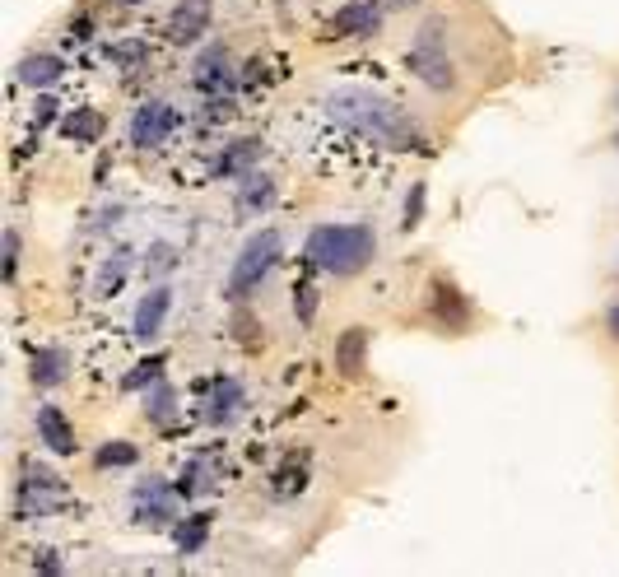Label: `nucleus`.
I'll use <instances>...</instances> for the list:
<instances>
[{"mask_svg": "<svg viewBox=\"0 0 619 577\" xmlns=\"http://www.w3.org/2000/svg\"><path fill=\"white\" fill-rule=\"evenodd\" d=\"M326 117L340 121V126H350V131L368 135L377 145L387 149H410L419 145V126L410 121V112H401L396 103L387 98L368 94V89H336V94L326 98Z\"/></svg>", "mask_w": 619, "mask_h": 577, "instance_id": "nucleus-1", "label": "nucleus"}, {"mask_svg": "<svg viewBox=\"0 0 619 577\" xmlns=\"http://www.w3.org/2000/svg\"><path fill=\"white\" fill-rule=\"evenodd\" d=\"M373 233L359 229V224H326L308 238V256L322 270H336V275H350L373 256Z\"/></svg>", "mask_w": 619, "mask_h": 577, "instance_id": "nucleus-2", "label": "nucleus"}, {"mask_svg": "<svg viewBox=\"0 0 619 577\" xmlns=\"http://www.w3.org/2000/svg\"><path fill=\"white\" fill-rule=\"evenodd\" d=\"M275 256H280V233H256L252 242L243 247V256H238V266H233V280H229V294L243 298L252 284H261V275H266L270 266H275Z\"/></svg>", "mask_w": 619, "mask_h": 577, "instance_id": "nucleus-3", "label": "nucleus"}, {"mask_svg": "<svg viewBox=\"0 0 619 577\" xmlns=\"http://www.w3.org/2000/svg\"><path fill=\"white\" fill-rule=\"evenodd\" d=\"M173 126H177V112L168 108V103H145V108L135 112V121H131V140L135 145H163L168 135H173Z\"/></svg>", "mask_w": 619, "mask_h": 577, "instance_id": "nucleus-4", "label": "nucleus"}, {"mask_svg": "<svg viewBox=\"0 0 619 577\" xmlns=\"http://www.w3.org/2000/svg\"><path fill=\"white\" fill-rule=\"evenodd\" d=\"M210 24V0H182L173 14H168V38L173 42H196Z\"/></svg>", "mask_w": 619, "mask_h": 577, "instance_id": "nucleus-5", "label": "nucleus"}, {"mask_svg": "<svg viewBox=\"0 0 619 577\" xmlns=\"http://www.w3.org/2000/svg\"><path fill=\"white\" fill-rule=\"evenodd\" d=\"M38 429H42V443L52 447V452H75V429H70L66 419H61V410H38Z\"/></svg>", "mask_w": 619, "mask_h": 577, "instance_id": "nucleus-6", "label": "nucleus"}, {"mask_svg": "<svg viewBox=\"0 0 619 577\" xmlns=\"http://www.w3.org/2000/svg\"><path fill=\"white\" fill-rule=\"evenodd\" d=\"M168 303H173V294H168V289H154V294H149L145 303L135 308V331H140L145 340L163 326V312H168Z\"/></svg>", "mask_w": 619, "mask_h": 577, "instance_id": "nucleus-7", "label": "nucleus"}, {"mask_svg": "<svg viewBox=\"0 0 619 577\" xmlns=\"http://www.w3.org/2000/svg\"><path fill=\"white\" fill-rule=\"evenodd\" d=\"M336 38H354V33H373L377 28V10L373 5H350V10L336 14Z\"/></svg>", "mask_w": 619, "mask_h": 577, "instance_id": "nucleus-8", "label": "nucleus"}, {"mask_svg": "<svg viewBox=\"0 0 619 577\" xmlns=\"http://www.w3.org/2000/svg\"><path fill=\"white\" fill-rule=\"evenodd\" d=\"M52 80H61V61L56 56H28L24 84H52Z\"/></svg>", "mask_w": 619, "mask_h": 577, "instance_id": "nucleus-9", "label": "nucleus"}, {"mask_svg": "<svg viewBox=\"0 0 619 577\" xmlns=\"http://www.w3.org/2000/svg\"><path fill=\"white\" fill-rule=\"evenodd\" d=\"M61 363H66L61 354H38V359H33V377H38L42 387H56V382L66 377L61 373Z\"/></svg>", "mask_w": 619, "mask_h": 577, "instance_id": "nucleus-10", "label": "nucleus"}, {"mask_svg": "<svg viewBox=\"0 0 619 577\" xmlns=\"http://www.w3.org/2000/svg\"><path fill=\"white\" fill-rule=\"evenodd\" d=\"M359 354H364V331H350V336L340 340V368L354 373V368H359Z\"/></svg>", "mask_w": 619, "mask_h": 577, "instance_id": "nucleus-11", "label": "nucleus"}, {"mask_svg": "<svg viewBox=\"0 0 619 577\" xmlns=\"http://www.w3.org/2000/svg\"><path fill=\"white\" fill-rule=\"evenodd\" d=\"M98 461H103V466H131V461H135V447H126V443L103 447V452H98Z\"/></svg>", "mask_w": 619, "mask_h": 577, "instance_id": "nucleus-12", "label": "nucleus"}, {"mask_svg": "<svg viewBox=\"0 0 619 577\" xmlns=\"http://www.w3.org/2000/svg\"><path fill=\"white\" fill-rule=\"evenodd\" d=\"M201 540H205V522H196V526H191V531H187V526L177 531V545H182V550H196Z\"/></svg>", "mask_w": 619, "mask_h": 577, "instance_id": "nucleus-13", "label": "nucleus"}, {"mask_svg": "<svg viewBox=\"0 0 619 577\" xmlns=\"http://www.w3.org/2000/svg\"><path fill=\"white\" fill-rule=\"evenodd\" d=\"M270 201V187H266V177H261V187L247 191V210H256V205H266Z\"/></svg>", "mask_w": 619, "mask_h": 577, "instance_id": "nucleus-14", "label": "nucleus"}, {"mask_svg": "<svg viewBox=\"0 0 619 577\" xmlns=\"http://www.w3.org/2000/svg\"><path fill=\"white\" fill-rule=\"evenodd\" d=\"M66 131H70V135H94V131H98V121H94V117H80V121H70Z\"/></svg>", "mask_w": 619, "mask_h": 577, "instance_id": "nucleus-15", "label": "nucleus"}, {"mask_svg": "<svg viewBox=\"0 0 619 577\" xmlns=\"http://www.w3.org/2000/svg\"><path fill=\"white\" fill-rule=\"evenodd\" d=\"M610 331H615V336H619V308L610 312Z\"/></svg>", "mask_w": 619, "mask_h": 577, "instance_id": "nucleus-16", "label": "nucleus"}, {"mask_svg": "<svg viewBox=\"0 0 619 577\" xmlns=\"http://www.w3.org/2000/svg\"><path fill=\"white\" fill-rule=\"evenodd\" d=\"M615 145H619V140H615Z\"/></svg>", "mask_w": 619, "mask_h": 577, "instance_id": "nucleus-17", "label": "nucleus"}]
</instances>
